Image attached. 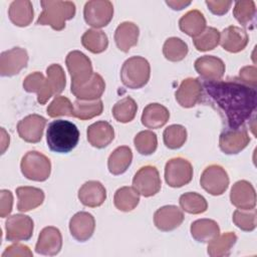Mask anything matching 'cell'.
<instances>
[{
	"label": "cell",
	"instance_id": "obj_13",
	"mask_svg": "<svg viewBox=\"0 0 257 257\" xmlns=\"http://www.w3.org/2000/svg\"><path fill=\"white\" fill-rule=\"evenodd\" d=\"M28 53L24 48L13 47L3 51L0 55V74L13 76L27 66Z\"/></svg>",
	"mask_w": 257,
	"mask_h": 257
},
{
	"label": "cell",
	"instance_id": "obj_49",
	"mask_svg": "<svg viewBox=\"0 0 257 257\" xmlns=\"http://www.w3.org/2000/svg\"><path fill=\"white\" fill-rule=\"evenodd\" d=\"M2 257H15V256H27L31 257L32 252L30 251L28 246L22 244H14L5 249V251L1 255Z\"/></svg>",
	"mask_w": 257,
	"mask_h": 257
},
{
	"label": "cell",
	"instance_id": "obj_2",
	"mask_svg": "<svg viewBox=\"0 0 257 257\" xmlns=\"http://www.w3.org/2000/svg\"><path fill=\"white\" fill-rule=\"evenodd\" d=\"M79 141L77 126L64 119H55L48 123L46 142L50 151L58 154H67L72 151Z\"/></svg>",
	"mask_w": 257,
	"mask_h": 257
},
{
	"label": "cell",
	"instance_id": "obj_27",
	"mask_svg": "<svg viewBox=\"0 0 257 257\" xmlns=\"http://www.w3.org/2000/svg\"><path fill=\"white\" fill-rule=\"evenodd\" d=\"M18 197L17 209L20 212H28L39 207L44 201V193L41 189L35 187H18L16 189Z\"/></svg>",
	"mask_w": 257,
	"mask_h": 257
},
{
	"label": "cell",
	"instance_id": "obj_48",
	"mask_svg": "<svg viewBox=\"0 0 257 257\" xmlns=\"http://www.w3.org/2000/svg\"><path fill=\"white\" fill-rule=\"evenodd\" d=\"M239 79L245 84L256 88L257 69L255 66H244L239 71Z\"/></svg>",
	"mask_w": 257,
	"mask_h": 257
},
{
	"label": "cell",
	"instance_id": "obj_36",
	"mask_svg": "<svg viewBox=\"0 0 257 257\" xmlns=\"http://www.w3.org/2000/svg\"><path fill=\"white\" fill-rule=\"evenodd\" d=\"M81 44L92 53H101L107 48L108 39L103 31L88 29L81 36Z\"/></svg>",
	"mask_w": 257,
	"mask_h": 257
},
{
	"label": "cell",
	"instance_id": "obj_26",
	"mask_svg": "<svg viewBox=\"0 0 257 257\" xmlns=\"http://www.w3.org/2000/svg\"><path fill=\"white\" fill-rule=\"evenodd\" d=\"M139 34V27L135 23L128 21L120 23L114 31V41L117 48L122 52H127L137 45Z\"/></svg>",
	"mask_w": 257,
	"mask_h": 257
},
{
	"label": "cell",
	"instance_id": "obj_22",
	"mask_svg": "<svg viewBox=\"0 0 257 257\" xmlns=\"http://www.w3.org/2000/svg\"><path fill=\"white\" fill-rule=\"evenodd\" d=\"M105 89V82L100 74L93 72L91 77L83 84H71L70 90L77 99L94 100L99 99Z\"/></svg>",
	"mask_w": 257,
	"mask_h": 257
},
{
	"label": "cell",
	"instance_id": "obj_35",
	"mask_svg": "<svg viewBox=\"0 0 257 257\" xmlns=\"http://www.w3.org/2000/svg\"><path fill=\"white\" fill-rule=\"evenodd\" d=\"M103 110V104L100 99L94 100H83L76 99L73 102V115L81 120L93 118L101 114Z\"/></svg>",
	"mask_w": 257,
	"mask_h": 257
},
{
	"label": "cell",
	"instance_id": "obj_45",
	"mask_svg": "<svg viewBox=\"0 0 257 257\" xmlns=\"http://www.w3.org/2000/svg\"><path fill=\"white\" fill-rule=\"evenodd\" d=\"M234 224L243 231H253L256 228V210L238 209L233 213Z\"/></svg>",
	"mask_w": 257,
	"mask_h": 257
},
{
	"label": "cell",
	"instance_id": "obj_30",
	"mask_svg": "<svg viewBox=\"0 0 257 257\" xmlns=\"http://www.w3.org/2000/svg\"><path fill=\"white\" fill-rule=\"evenodd\" d=\"M192 237L202 243H209L220 234V228L214 220L199 219L191 224Z\"/></svg>",
	"mask_w": 257,
	"mask_h": 257
},
{
	"label": "cell",
	"instance_id": "obj_11",
	"mask_svg": "<svg viewBox=\"0 0 257 257\" xmlns=\"http://www.w3.org/2000/svg\"><path fill=\"white\" fill-rule=\"evenodd\" d=\"M6 240L14 243L27 241L33 234V221L24 214L9 216L5 222Z\"/></svg>",
	"mask_w": 257,
	"mask_h": 257
},
{
	"label": "cell",
	"instance_id": "obj_7",
	"mask_svg": "<svg viewBox=\"0 0 257 257\" xmlns=\"http://www.w3.org/2000/svg\"><path fill=\"white\" fill-rule=\"evenodd\" d=\"M65 63L71 77V84H83L93 74L90 59L78 50L70 51L66 56Z\"/></svg>",
	"mask_w": 257,
	"mask_h": 257
},
{
	"label": "cell",
	"instance_id": "obj_52",
	"mask_svg": "<svg viewBox=\"0 0 257 257\" xmlns=\"http://www.w3.org/2000/svg\"><path fill=\"white\" fill-rule=\"evenodd\" d=\"M1 154L5 153V150L9 147V143H10V138L9 135L5 132V130L3 127H1Z\"/></svg>",
	"mask_w": 257,
	"mask_h": 257
},
{
	"label": "cell",
	"instance_id": "obj_20",
	"mask_svg": "<svg viewBox=\"0 0 257 257\" xmlns=\"http://www.w3.org/2000/svg\"><path fill=\"white\" fill-rule=\"evenodd\" d=\"M195 69L203 80H220L225 73V64L222 59L214 55H204L195 61Z\"/></svg>",
	"mask_w": 257,
	"mask_h": 257
},
{
	"label": "cell",
	"instance_id": "obj_16",
	"mask_svg": "<svg viewBox=\"0 0 257 257\" xmlns=\"http://www.w3.org/2000/svg\"><path fill=\"white\" fill-rule=\"evenodd\" d=\"M61 247L62 236L59 229L53 226H48L41 230L35 245V251L41 255L54 256L60 252Z\"/></svg>",
	"mask_w": 257,
	"mask_h": 257
},
{
	"label": "cell",
	"instance_id": "obj_25",
	"mask_svg": "<svg viewBox=\"0 0 257 257\" xmlns=\"http://www.w3.org/2000/svg\"><path fill=\"white\" fill-rule=\"evenodd\" d=\"M87 141L96 148L103 149L107 147L114 139V130L112 125L105 120H98L87 127Z\"/></svg>",
	"mask_w": 257,
	"mask_h": 257
},
{
	"label": "cell",
	"instance_id": "obj_40",
	"mask_svg": "<svg viewBox=\"0 0 257 257\" xmlns=\"http://www.w3.org/2000/svg\"><path fill=\"white\" fill-rule=\"evenodd\" d=\"M164 144L171 150H177L183 147L187 140V131L181 124H172L165 128L163 134Z\"/></svg>",
	"mask_w": 257,
	"mask_h": 257
},
{
	"label": "cell",
	"instance_id": "obj_23",
	"mask_svg": "<svg viewBox=\"0 0 257 257\" xmlns=\"http://www.w3.org/2000/svg\"><path fill=\"white\" fill-rule=\"evenodd\" d=\"M249 41L245 30L237 26H228L220 33V44L228 52L237 53L243 50Z\"/></svg>",
	"mask_w": 257,
	"mask_h": 257
},
{
	"label": "cell",
	"instance_id": "obj_4",
	"mask_svg": "<svg viewBox=\"0 0 257 257\" xmlns=\"http://www.w3.org/2000/svg\"><path fill=\"white\" fill-rule=\"evenodd\" d=\"M151 75L149 61L142 56H132L126 59L120 69L121 82L128 88L139 89L145 86Z\"/></svg>",
	"mask_w": 257,
	"mask_h": 257
},
{
	"label": "cell",
	"instance_id": "obj_47",
	"mask_svg": "<svg viewBox=\"0 0 257 257\" xmlns=\"http://www.w3.org/2000/svg\"><path fill=\"white\" fill-rule=\"evenodd\" d=\"M0 217L5 218L9 216L13 206V195L8 190L0 191Z\"/></svg>",
	"mask_w": 257,
	"mask_h": 257
},
{
	"label": "cell",
	"instance_id": "obj_42",
	"mask_svg": "<svg viewBox=\"0 0 257 257\" xmlns=\"http://www.w3.org/2000/svg\"><path fill=\"white\" fill-rule=\"evenodd\" d=\"M256 14V7L254 1H237L233 8V15L235 19L244 27L252 24Z\"/></svg>",
	"mask_w": 257,
	"mask_h": 257
},
{
	"label": "cell",
	"instance_id": "obj_38",
	"mask_svg": "<svg viewBox=\"0 0 257 257\" xmlns=\"http://www.w3.org/2000/svg\"><path fill=\"white\" fill-rule=\"evenodd\" d=\"M183 211L189 214H202L207 211L208 203L206 199L195 192H188L183 194L179 200Z\"/></svg>",
	"mask_w": 257,
	"mask_h": 257
},
{
	"label": "cell",
	"instance_id": "obj_18",
	"mask_svg": "<svg viewBox=\"0 0 257 257\" xmlns=\"http://www.w3.org/2000/svg\"><path fill=\"white\" fill-rule=\"evenodd\" d=\"M184 213L174 205H167L158 209L154 214L155 226L163 231L169 232L178 228L184 221Z\"/></svg>",
	"mask_w": 257,
	"mask_h": 257
},
{
	"label": "cell",
	"instance_id": "obj_14",
	"mask_svg": "<svg viewBox=\"0 0 257 257\" xmlns=\"http://www.w3.org/2000/svg\"><path fill=\"white\" fill-rule=\"evenodd\" d=\"M46 119L43 116L35 113L29 114L17 123V133L23 141L36 144L42 139Z\"/></svg>",
	"mask_w": 257,
	"mask_h": 257
},
{
	"label": "cell",
	"instance_id": "obj_28",
	"mask_svg": "<svg viewBox=\"0 0 257 257\" xmlns=\"http://www.w3.org/2000/svg\"><path fill=\"white\" fill-rule=\"evenodd\" d=\"M170 112L163 104L154 102L148 104L142 114V123L148 128H160L167 123Z\"/></svg>",
	"mask_w": 257,
	"mask_h": 257
},
{
	"label": "cell",
	"instance_id": "obj_34",
	"mask_svg": "<svg viewBox=\"0 0 257 257\" xmlns=\"http://www.w3.org/2000/svg\"><path fill=\"white\" fill-rule=\"evenodd\" d=\"M140 202V193L134 187H121L116 190L113 197V204L116 209L122 212L134 210Z\"/></svg>",
	"mask_w": 257,
	"mask_h": 257
},
{
	"label": "cell",
	"instance_id": "obj_17",
	"mask_svg": "<svg viewBox=\"0 0 257 257\" xmlns=\"http://www.w3.org/2000/svg\"><path fill=\"white\" fill-rule=\"evenodd\" d=\"M23 88L27 92H35L40 104H45L51 96L55 95L49 79L39 71L30 73L24 78Z\"/></svg>",
	"mask_w": 257,
	"mask_h": 257
},
{
	"label": "cell",
	"instance_id": "obj_44",
	"mask_svg": "<svg viewBox=\"0 0 257 257\" xmlns=\"http://www.w3.org/2000/svg\"><path fill=\"white\" fill-rule=\"evenodd\" d=\"M46 111L50 117H56V116H61V115L72 116L73 115V104L67 97L58 95L50 102Z\"/></svg>",
	"mask_w": 257,
	"mask_h": 257
},
{
	"label": "cell",
	"instance_id": "obj_24",
	"mask_svg": "<svg viewBox=\"0 0 257 257\" xmlns=\"http://www.w3.org/2000/svg\"><path fill=\"white\" fill-rule=\"evenodd\" d=\"M78 199L86 207H99L106 199V190L98 181H87L78 190Z\"/></svg>",
	"mask_w": 257,
	"mask_h": 257
},
{
	"label": "cell",
	"instance_id": "obj_43",
	"mask_svg": "<svg viewBox=\"0 0 257 257\" xmlns=\"http://www.w3.org/2000/svg\"><path fill=\"white\" fill-rule=\"evenodd\" d=\"M134 144L137 151L144 156L152 155L158 147L157 135L152 131L140 132L134 139Z\"/></svg>",
	"mask_w": 257,
	"mask_h": 257
},
{
	"label": "cell",
	"instance_id": "obj_12",
	"mask_svg": "<svg viewBox=\"0 0 257 257\" xmlns=\"http://www.w3.org/2000/svg\"><path fill=\"white\" fill-rule=\"evenodd\" d=\"M250 143L247 130L243 126L224 130L219 138V147L227 155H236L244 150Z\"/></svg>",
	"mask_w": 257,
	"mask_h": 257
},
{
	"label": "cell",
	"instance_id": "obj_41",
	"mask_svg": "<svg viewBox=\"0 0 257 257\" xmlns=\"http://www.w3.org/2000/svg\"><path fill=\"white\" fill-rule=\"evenodd\" d=\"M193 42L199 51L212 50L220 42V32L214 27H206L202 33L193 38Z\"/></svg>",
	"mask_w": 257,
	"mask_h": 257
},
{
	"label": "cell",
	"instance_id": "obj_51",
	"mask_svg": "<svg viewBox=\"0 0 257 257\" xmlns=\"http://www.w3.org/2000/svg\"><path fill=\"white\" fill-rule=\"evenodd\" d=\"M167 5H169L174 10H182L185 7L191 4V1H166Z\"/></svg>",
	"mask_w": 257,
	"mask_h": 257
},
{
	"label": "cell",
	"instance_id": "obj_3",
	"mask_svg": "<svg viewBox=\"0 0 257 257\" xmlns=\"http://www.w3.org/2000/svg\"><path fill=\"white\" fill-rule=\"evenodd\" d=\"M42 12L37 25H49L52 29L60 31L65 27V22L75 15V4L71 1H41Z\"/></svg>",
	"mask_w": 257,
	"mask_h": 257
},
{
	"label": "cell",
	"instance_id": "obj_15",
	"mask_svg": "<svg viewBox=\"0 0 257 257\" xmlns=\"http://www.w3.org/2000/svg\"><path fill=\"white\" fill-rule=\"evenodd\" d=\"M176 100L178 103L186 108L195 106L201 101L203 96L202 82L198 78L189 77L184 79L176 93Z\"/></svg>",
	"mask_w": 257,
	"mask_h": 257
},
{
	"label": "cell",
	"instance_id": "obj_19",
	"mask_svg": "<svg viewBox=\"0 0 257 257\" xmlns=\"http://www.w3.org/2000/svg\"><path fill=\"white\" fill-rule=\"evenodd\" d=\"M95 229L94 217L87 212H78L74 214L69 221V231L71 236L79 242L87 241Z\"/></svg>",
	"mask_w": 257,
	"mask_h": 257
},
{
	"label": "cell",
	"instance_id": "obj_29",
	"mask_svg": "<svg viewBox=\"0 0 257 257\" xmlns=\"http://www.w3.org/2000/svg\"><path fill=\"white\" fill-rule=\"evenodd\" d=\"M33 6L28 0H16L11 2L8 9L10 21L19 27L28 26L33 20Z\"/></svg>",
	"mask_w": 257,
	"mask_h": 257
},
{
	"label": "cell",
	"instance_id": "obj_31",
	"mask_svg": "<svg viewBox=\"0 0 257 257\" xmlns=\"http://www.w3.org/2000/svg\"><path fill=\"white\" fill-rule=\"evenodd\" d=\"M133 161L132 150L126 146L116 148L108 157L107 168L110 174L117 176L123 174Z\"/></svg>",
	"mask_w": 257,
	"mask_h": 257
},
{
	"label": "cell",
	"instance_id": "obj_32",
	"mask_svg": "<svg viewBox=\"0 0 257 257\" xmlns=\"http://www.w3.org/2000/svg\"><path fill=\"white\" fill-rule=\"evenodd\" d=\"M180 29L191 37H196L206 28V19L202 12L197 9L188 11L179 20Z\"/></svg>",
	"mask_w": 257,
	"mask_h": 257
},
{
	"label": "cell",
	"instance_id": "obj_8",
	"mask_svg": "<svg viewBox=\"0 0 257 257\" xmlns=\"http://www.w3.org/2000/svg\"><path fill=\"white\" fill-rule=\"evenodd\" d=\"M83 16L88 25L94 28L104 27L113 17L112 3L107 0L87 1L83 8Z\"/></svg>",
	"mask_w": 257,
	"mask_h": 257
},
{
	"label": "cell",
	"instance_id": "obj_5",
	"mask_svg": "<svg viewBox=\"0 0 257 257\" xmlns=\"http://www.w3.org/2000/svg\"><path fill=\"white\" fill-rule=\"evenodd\" d=\"M20 169L26 179L35 182H44L50 176L51 163L45 155L37 151H29L23 156Z\"/></svg>",
	"mask_w": 257,
	"mask_h": 257
},
{
	"label": "cell",
	"instance_id": "obj_21",
	"mask_svg": "<svg viewBox=\"0 0 257 257\" xmlns=\"http://www.w3.org/2000/svg\"><path fill=\"white\" fill-rule=\"evenodd\" d=\"M231 203L238 209L250 210L255 208L256 193L251 183L241 180L236 182L230 193Z\"/></svg>",
	"mask_w": 257,
	"mask_h": 257
},
{
	"label": "cell",
	"instance_id": "obj_50",
	"mask_svg": "<svg viewBox=\"0 0 257 257\" xmlns=\"http://www.w3.org/2000/svg\"><path fill=\"white\" fill-rule=\"evenodd\" d=\"M205 3L208 6L209 10L213 14L219 15V16L226 14L229 11V9L232 5V1H225V0H222V1H218V0L217 1H211V0L209 1V0H207V1H205Z\"/></svg>",
	"mask_w": 257,
	"mask_h": 257
},
{
	"label": "cell",
	"instance_id": "obj_6",
	"mask_svg": "<svg viewBox=\"0 0 257 257\" xmlns=\"http://www.w3.org/2000/svg\"><path fill=\"white\" fill-rule=\"evenodd\" d=\"M193 167L191 163L181 157L171 159L165 167L166 183L172 188H181L192 181Z\"/></svg>",
	"mask_w": 257,
	"mask_h": 257
},
{
	"label": "cell",
	"instance_id": "obj_9",
	"mask_svg": "<svg viewBox=\"0 0 257 257\" xmlns=\"http://www.w3.org/2000/svg\"><path fill=\"white\" fill-rule=\"evenodd\" d=\"M201 187L213 196L222 195L229 186L227 172L220 165H210L202 173L200 178Z\"/></svg>",
	"mask_w": 257,
	"mask_h": 257
},
{
	"label": "cell",
	"instance_id": "obj_46",
	"mask_svg": "<svg viewBox=\"0 0 257 257\" xmlns=\"http://www.w3.org/2000/svg\"><path fill=\"white\" fill-rule=\"evenodd\" d=\"M46 74L53 87L55 95L62 92L66 84L65 74L62 67L57 63H53L46 68Z\"/></svg>",
	"mask_w": 257,
	"mask_h": 257
},
{
	"label": "cell",
	"instance_id": "obj_39",
	"mask_svg": "<svg viewBox=\"0 0 257 257\" xmlns=\"http://www.w3.org/2000/svg\"><path fill=\"white\" fill-rule=\"evenodd\" d=\"M189 48L187 43L178 37L168 38L163 46V54L166 59L177 62L183 60L188 54Z\"/></svg>",
	"mask_w": 257,
	"mask_h": 257
},
{
	"label": "cell",
	"instance_id": "obj_10",
	"mask_svg": "<svg viewBox=\"0 0 257 257\" xmlns=\"http://www.w3.org/2000/svg\"><path fill=\"white\" fill-rule=\"evenodd\" d=\"M162 182L159 171L154 166L142 167L134 176L133 187L144 197H152L161 190Z\"/></svg>",
	"mask_w": 257,
	"mask_h": 257
},
{
	"label": "cell",
	"instance_id": "obj_33",
	"mask_svg": "<svg viewBox=\"0 0 257 257\" xmlns=\"http://www.w3.org/2000/svg\"><path fill=\"white\" fill-rule=\"evenodd\" d=\"M237 241V236L233 232H226L218 235L208 244V254L212 257H221L230 255L232 247Z\"/></svg>",
	"mask_w": 257,
	"mask_h": 257
},
{
	"label": "cell",
	"instance_id": "obj_1",
	"mask_svg": "<svg viewBox=\"0 0 257 257\" xmlns=\"http://www.w3.org/2000/svg\"><path fill=\"white\" fill-rule=\"evenodd\" d=\"M206 102L222 116L227 128H237L251 118L256 110V89L240 79L203 80Z\"/></svg>",
	"mask_w": 257,
	"mask_h": 257
},
{
	"label": "cell",
	"instance_id": "obj_37",
	"mask_svg": "<svg viewBox=\"0 0 257 257\" xmlns=\"http://www.w3.org/2000/svg\"><path fill=\"white\" fill-rule=\"evenodd\" d=\"M137 110L138 105L135 99L131 96H125L113 105L112 115L117 121L126 123L135 118Z\"/></svg>",
	"mask_w": 257,
	"mask_h": 257
}]
</instances>
